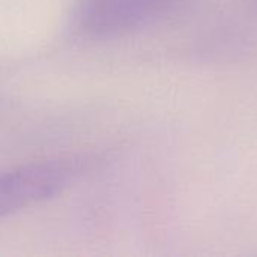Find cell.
I'll return each mask as SVG.
<instances>
[{"mask_svg": "<svg viewBox=\"0 0 257 257\" xmlns=\"http://www.w3.org/2000/svg\"><path fill=\"white\" fill-rule=\"evenodd\" d=\"M63 161L32 163L0 173V218L39 205L62 193L74 176Z\"/></svg>", "mask_w": 257, "mask_h": 257, "instance_id": "2", "label": "cell"}, {"mask_svg": "<svg viewBox=\"0 0 257 257\" xmlns=\"http://www.w3.org/2000/svg\"><path fill=\"white\" fill-rule=\"evenodd\" d=\"M179 0H81L74 27L89 39L131 33L169 14Z\"/></svg>", "mask_w": 257, "mask_h": 257, "instance_id": "1", "label": "cell"}]
</instances>
